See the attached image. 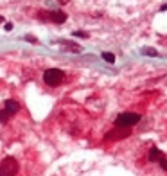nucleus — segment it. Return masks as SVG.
I'll use <instances>...</instances> for the list:
<instances>
[{
	"label": "nucleus",
	"mask_w": 167,
	"mask_h": 176,
	"mask_svg": "<svg viewBox=\"0 0 167 176\" xmlns=\"http://www.w3.org/2000/svg\"><path fill=\"white\" fill-rule=\"evenodd\" d=\"M102 59L108 61V63H115V56H113L111 52H102Z\"/></svg>",
	"instance_id": "nucleus-9"
},
{
	"label": "nucleus",
	"mask_w": 167,
	"mask_h": 176,
	"mask_svg": "<svg viewBox=\"0 0 167 176\" xmlns=\"http://www.w3.org/2000/svg\"><path fill=\"white\" fill-rule=\"evenodd\" d=\"M43 81L49 86H59L65 81V72L59 68H47L43 72Z\"/></svg>",
	"instance_id": "nucleus-2"
},
{
	"label": "nucleus",
	"mask_w": 167,
	"mask_h": 176,
	"mask_svg": "<svg viewBox=\"0 0 167 176\" xmlns=\"http://www.w3.org/2000/svg\"><path fill=\"white\" fill-rule=\"evenodd\" d=\"M74 36H77V38H88V34H86V33H83V31H76Z\"/></svg>",
	"instance_id": "nucleus-11"
},
{
	"label": "nucleus",
	"mask_w": 167,
	"mask_h": 176,
	"mask_svg": "<svg viewBox=\"0 0 167 176\" xmlns=\"http://www.w3.org/2000/svg\"><path fill=\"white\" fill-rule=\"evenodd\" d=\"M138 120H140V115H138V113L126 111V113H120V115L115 119V128H131V126H135Z\"/></svg>",
	"instance_id": "nucleus-4"
},
{
	"label": "nucleus",
	"mask_w": 167,
	"mask_h": 176,
	"mask_svg": "<svg viewBox=\"0 0 167 176\" xmlns=\"http://www.w3.org/2000/svg\"><path fill=\"white\" fill-rule=\"evenodd\" d=\"M149 160H153V162H160V160H162V151L156 149V147H153V149L149 151Z\"/></svg>",
	"instance_id": "nucleus-7"
},
{
	"label": "nucleus",
	"mask_w": 167,
	"mask_h": 176,
	"mask_svg": "<svg viewBox=\"0 0 167 176\" xmlns=\"http://www.w3.org/2000/svg\"><path fill=\"white\" fill-rule=\"evenodd\" d=\"M27 41H33V43H36V38H31V36H25Z\"/></svg>",
	"instance_id": "nucleus-13"
},
{
	"label": "nucleus",
	"mask_w": 167,
	"mask_h": 176,
	"mask_svg": "<svg viewBox=\"0 0 167 176\" xmlns=\"http://www.w3.org/2000/svg\"><path fill=\"white\" fill-rule=\"evenodd\" d=\"M160 165H162V169H164V171H167V160H165V158L160 160Z\"/></svg>",
	"instance_id": "nucleus-12"
},
{
	"label": "nucleus",
	"mask_w": 167,
	"mask_h": 176,
	"mask_svg": "<svg viewBox=\"0 0 167 176\" xmlns=\"http://www.w3.org/2000/svg\"><path fill=\"white\" fill-rule=\"evenodd\" d=\"M129 135V128H117L115 131H110L106 135V140H117V138H124Z\"/></svg>",
	"instance_id": "nucleus-6"
},
{
	"label": "nucleus",
	"mask_w": 167,
	"mask_h": 176,
	"mask_svg": "<svg viewBox=\"0 0 167 176\" xmlns=\"http://www.w3.org/2000/svg\"><path fill=\"white\" fill-rule=\"evenodd\" d=\"M13 29V24H6V31H11Z\"/></svg>",
	"instance_id": "nucleus-14"
},
{
	"label": "nucleus",
	"mask_w": 167,
	"mask_h": 176,
	"mask_svg": "<svg viewBox=\"0 0 167 176\" xmlns=\"http://www.w3.org/2000/svg\"><path fill=\"white\" fill-rule=\"evenodd\" d=\"M142 54H145V56H158V52H156L154 49H149V47H144L142 49Z\"/></svg>",
	"instance_id": "nucleus-10"
},
{
	"label": "nucleus",
	"mask_w": 167,
	"mask_h": 176,
	"mask_svg": "<svg viewBox=\"0 0 167 176\" xmlns=\"http://www.w3.org/2000/svg\"><path fill=\"white\" fill-rule=\"evenodd\" d=\"M18 110H20L18 101H15V99H7V101L4 102L2 110H0V122H2V124L9 122V120H11V117L18 113Z\"/></svg>",
	"instance_id": "nucleus-1"
},
{
	"label": "nucleus",
	"mask_w": 167,
	"mask_h": 176,
	"mask_svg": "<svg viewBox=\"0 0 167 176\" xmlns=\"http://www.w3.org/2000/svg\"><path fill=\"white\" fill-rule=\"evenodd\" d=\"M38 18L45 22H54V24H63L67 20V15L63 11H38Z\"/></svg>",
	"instance_id": "nucleus-5"
},
{
	"label": "nucleus",
	"mask_w": 167,
	"mask_h": 176,
	"mask_svg": "<svg viewBox=\"0 0 167 176\" xmlns=\"http://www.w3.org/2000/svg\"><path fill=\"white\" fill-rule=\"evenodd\" d=\"M59 43H61V45H65V47H68V50H74V52H81V47H79V45H76V43H72V41L61 40Z\"/></svg>",
	"instance_id": "nucleus-8"
},
{
	"label": "nucleus",
	"mask_w": 167,
	"mask_h": 176,
	"mask_svg": "<svg viewBox=\"0 0 167 176\" xmlns=\"http://www.w3.org/2000/svg\"><path fill=\"white\" fill-rule=\"evenodd\" d=\"M18 169H20V165H18L16 158H13V157H6L0 162V176H16Z\"/></svg>",
	"instance_id": "nucleus-3"
}]
</instances>
